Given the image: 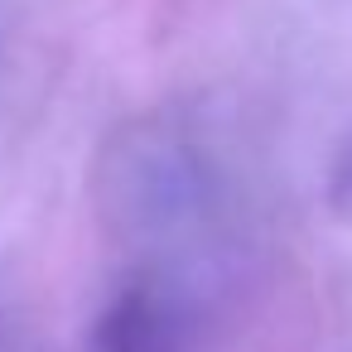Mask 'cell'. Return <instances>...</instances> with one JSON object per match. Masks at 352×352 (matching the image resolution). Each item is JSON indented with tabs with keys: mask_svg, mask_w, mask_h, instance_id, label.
Here are the masks:
<instances>
[{
	"mask_svg": "<svg viewBox=\"0 0 352 352\" xmlns=\"http://www.w3.org/2000/svg\"><path fill=\"white\" fill-rule=\"evenodd\" d=\"M87 352H179V314L155 285H126L97 314Z\"/></svg>",
	"mask_w": 352,
	"mask_h": 352,
	"instance_id": "1",
	"label": "cell"
},
{
	"mask_svg": "<svg viewBox=\"0 0 352 352\" xmlns=\"http://www.w3.org/2000/svg\"><path fill=\"white\" fill-rule=\"evenodd\" d=\"M338 198H342V203H352V150H347V160H342V174H338Z\"/></svg>",
	"mask_w": 352,
	"mask_h": 352,
	"instance_id": "2",
	"label": "cell"
}]
</instances>
